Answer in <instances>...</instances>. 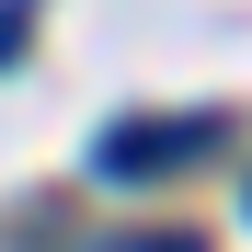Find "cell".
<instances>
[{"mask_svg":"<svg viewBox=\"0 0 252 252\" xmlns=\"http://www.w3.org/2000/svg\"><path fill=\"white\" fill-rule=\"evenodd\" d=\"M218 149V115H138V126H103L92 138V172L103 184H160V172H184V160Z\"/></svg>","mask_w":252,"mask_h":252,"instance_id":"obj_1","label":"cell"},{"mask_svg":"<svg viewBox=\"0 0 252 252\" xmlns=\"http://www.w3.org/2000/svg\"><path fill=\"white\" fill-rule=\"evenodd\" d=\"M23 34H34V0H0V69L23 58Z\"/></svg>","mask_w":252,"mask_h":252,"instance_id":"obj_2","label":"cell"},{"mask_svg":"<svg viewBox=\"0 0 252 252\" xmlns=\"http://www.w3.org/2000/svg\"><path fill=\"white\" fill-rule=\"evenodd\" d=\"M149 252H195V241H149Z\"/></svg>","mask_w":252,"mask_h":252,"instance_id":"obj_3","label":"cell"}]
</instances>
